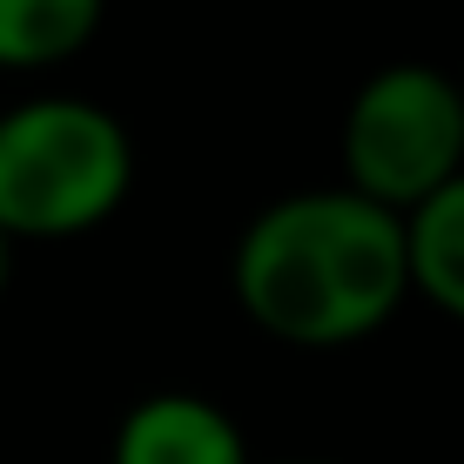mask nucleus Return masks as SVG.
<instances>
[{"label":"nucleus","instance_id":"1","mask_svg":"<svg viewBox=\"0 0 464 464\" xmlns=\"http://www.w3.org/2000/svg\"><path fill=\"white\" fill-rule=\"evenodd\" d=\"M236 310L290 350L363 343L418 296L404 209L350 182L263 202L229 249Z\"/></svg>","mask_w":464,"mask_h":464},{"label":"nucleus","instance_id":"2","mask_svg":"<svg viewBox=\"0 0 464 464\" xmlns=\"http://www.w3.org/2000/svg\"><path fill=\"white\" fill-rule=\"evenodd\" d=\"M135 196V135L88 94L0 108V222L21 243H74Z\"/></svg>","mask_w":464,"mask_h":464},{"label":"nucleus","instance_id":"3","mask_svg":"<svg viewBox=\"0 0 464 464\" xmlns=\"http://www.w3.org/2000/svg\"><path fill=\"white\" fill-rule=\"evenodd\" d=\"M337 162L350 188L411 216L464 175V82L430 61L377 68L343 108Z\"/></svg>","mask_w":464,"mask_h":464},{"label":"nucleus","instance_id":"4","mask_svg":"<svg viewBox=\"0 0 464 464\" xmlns=\"http://www.w3.org/2000/svg\"><path fill=\"white\" fill-rule=\"evenodd\" d=\"M108 464H256L249 438L216 397L202 391H149L121 411Z\"/></svg>","mask_w":464,"mask_h":464},{"label":"nucleus","instance_id":"5","mask_svg":"<svg viewBox=\"0 0 464 464\" xmlns=\"http://www.w3.org/2000/svg\"><path fill=\"white\" fill-rule=\"evenodd\" d=\"M108 0H0V74H47L102 34Z\"/></svg>","mask_w":464,"mask_h":464},{"label":"nucleus","instance_id":"6","mask_svg":"<svg viewBox=\"0 0 464 464\" xmlns=\"http://www.w3.org/2000/svg\"><path fill=\"white\" fill-rule=\"evenodd\" d=\"M404 222H411V283H418V296L464 330V175L444 182L430 202H418Z\"/></svg>","mask_w":464,"mask_h":464},{"label":"nucleus","instance_id":"7","mask_svg":"<svg viewBox=\"0 0 464 464\" xmlns=\"http://www.w3.org/2000/svg\"><path fill=\"white\" fill-rule=\"evenodd\" d=\"M14 249H21V236L0 222V296H7V283H14Z\"/></svg>","mask_w":464,"mask_h":464},{"label":"nucleus","instance_id":"8","mask_svg":"<svg viewBox=\"0 0 464 464\" xmlns=\"http://www.w3.org/2000/svg\"><path fill=\"white\" fill-rule=\"evenodd\" d=\"M303 464H316V458H303Z\"/></svg>","mask_w":464,"mask_h":464}]
</instances>
